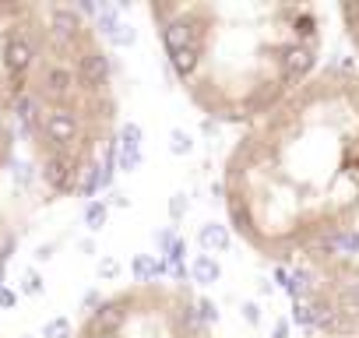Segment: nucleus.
Instances as JSON below:
<instances>
[{
  "instance_id": "1",
  "label": "nucleus",
  "mask_w": 359,
  "mask_h": 338,
  "mask_svg": "<svg viewBox=\"0 0 359 338\" xmlns=\"http://www.w3.org/2000/svg\"><path fill=\"white\" fill-rule=\"evenodd\" d=\"M359 71L320 67L243 127L222 166L232 233L268 261L331 251L359 229Z\"/></svg>"
},
{
  "instance_id": "2",
  "label": "nucleus",
  "mask_w": 359,
  "mask_h": 338,
  "mask_svg": "<svg viewBox=\"0 0 359 338\" xmlns=\"http://www.w3.org/2000/svg\"><path fill=\"white\" fill-rule=\"evenodd\" d=\"M162 56L197 113L250 127L296 96L324 53L317 4L191 0L148 4Z\"/></svg>"
},
{
  "instance_id": "3",
  "label": "nucleus",
  "mask_w": 359,
  "mask_h": 338,
  "mask_svg": "<svg viewBox=\"0 0 359 338\" xmlns=\"http://www.w3.org/2000/svg\"><path fill=\"white\" fill-rule=\"evenodd\" d=\"M120 120L113 56L74 4H32L18 131L46 201L78 198L106 162Z\"/></svg>"
},
{
  "instance_id": "4",
  "label": "nucleus",
  "mask_w": 359,
  "mask_h": 338,
  "mask_svg": "<svg viewBox=\"0 0 359 338\" xmlns=\"http://www.w3.org/2000/svg\"><path fill=\"white\" fill-rule=\"evenodd\" d=\"M67 338H215V331L187 286L141 279L92 303Z\"/></svg>"
},
{
  "instance_id": "5",
  "label": "nucleus",
  "mask_w": 359,
  "mask_h": 338,
  "mask_svg": "<svg viewBox=\"0 0 359 338\" xmlns=\"http://www.w3.org/2000/svg\"><path fill=\"white\" fill-rule=\"evenodd\" d=\"M28 18H32V4H25V0L0 4V183L14 173V156L21 141L18 99L28 46Z\"/></svg>"
},
{
  "instance_id": "6",
  "label": "nucleus",
  "mask_w": 359,
  "mask_h": 338,
  "mask_svg": "<svg viewBox=\"0 0 359 338\" xmlns=\"http://www.w3.org/2000/svg\"><path fill=\"white\" fill-rule=\"evenodd\" d=\"M46 194L39 187L36 169H28L21 180L11 173L4 183H0V261L11 254V247L18 243L21 229L32 219V208L43 204Z\"/></svg>"
},
{
  "instance_id": "7",
  "label": "nucleus",
  "mask_w": 359,
  "mask_h": 338,
  "mask_svg": "<svg viewBox=\"0 0 359 338\" xmlns=\"http://www.w3.org/2000/svg\"><path fill=\"white\" fill-rule=\"evenodd\" d=\"M338 21H342L345 39L352 43V50H356V56H359V4H345V8H338Z\"/></svg>"
},
{
  "instance_id": "8",
  "label": "nucleus",
  "mask_w": 359,
  "mask_h": 338,
  "mask_svg": "<svg viewBox=\"0 0 359 338\" xmlns=\"http://www.w3.org/2000/svg\"><path fill=\"white\" fill-rule=\"evenodd\" d=\"M356 173H359V159H356Z\"/></svg>"
},
{
  "instance_id": "9",
  "label": "nucleus",
  "mask_w": 359,
  "mask_h": 338,
  "mask_svg": "<svg viewBox=\"0 0 359 338\" xmlns=\"http://www.w3.org/2000/svg\"><path fill=\"white\" fill-rule=\"evenodd\" d=\"M317 338H327V335H317Z\"/></svg>"
}]
</instances>
